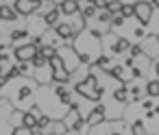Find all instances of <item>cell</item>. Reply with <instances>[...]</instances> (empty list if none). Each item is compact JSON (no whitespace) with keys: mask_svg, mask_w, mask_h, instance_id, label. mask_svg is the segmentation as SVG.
<instances>
[{"mask_svg":"<svg viewBox=\"0 0 159 135\" xmlns=\"http://www.w3.org/2000/svg\"><path fill=\"white\" fill-rule=\"evenodd\" d=\"M131 76H135V79H139V76H142V68H137V65H133V70H131Z\"/></svg>","mask_w":159,"mask_h":135,"instance_id":"cell-31","label":"cell"},{"mask_svg":"<svg viewBox=\"0 0 159 135\" xmlns=\"http://www.w3.org/2000/svg\"><path fill=\"white\" fill-rule=\"evenodd\" d=\"M52 94H55V98H57L61 105H70V100H72V94H70V89L66 87V83H59Z\"/></svg>","mask_w":159,"mask_h":135,"instance_id":"cell-8","label":"cell"},{"mask_svg":"<svg viewBox=\"0 0 159 135\" xmlns=\"http://www.w3.org/2000/svg\"><path fill=\"white\" fill-rule=\"evenodd\" d=\"M96 72H98V68L92 65L87 79L81 81V83H76V87H74V89H76L81 96H85L87 100H100V96H102V92H105V87H100V85L96 83Z\"/></svg>","mask_w":159,"mask_h":135,"instance_id":"cell-1","label":"cell"},{"mask_svg":"<svg viewBox=\"0 0 159 135\" xmlns=\"http://www.w3.org/2000/svg\"><path fill=\"white\" fill-rule=\"evenodd\" d=\"M146 94L152 98V96H159V81H148L146 85Z\"/></svg>","mask_w":159,"mask_h":135,"instance_id":"cell-20","label":"cell"},{"mask_svg":"<svg viewBox=\"0 0 159 135\" xmlns=\"http://www.w3.org/2000/svg\"><path fill=\"white\" fill-rule=\"evenodd\" d=\"M155 72H157V74H159V61H157V63H155Z\"/></svg>","mask_w":159,"mask_h":135,"instance_id":"cell-32","label":"cell"},{"mask_svg":"<svg viewBox=\"0 0 159 135\" xmlns=\"http://www.w3.org/2000/svg\"><path fill=\"white\" fill-rule=\"evenodd\" d=\"M72 79V72L68 70V68H55L52 70V81H57V83H68Z\"/></svg>","mask_w":159,"mask_h":135,"instance_id":"cell-10","label":"cell"},{"mask_svg":"<svg viewBox=\"0 0 159 135\" xmlns=\"http://www.w3.org/2000/svg\"><path fill=\"white\" fill-rule=\"evenodd\" d=\"M18 70H20V76H33V70H31V61H20Z\"/></svg>","mask_w":159,"mask_h":135,"instance_id":"cell-18","label":"cell"},{"mask_svg":"<svg viewBox=\"0 0 159 135\" xmlns=\"http://www.w3.org/2000/svg\"><path fill=\"white\" fill-rule=\"evenodd\" d=\"M107 2L109 0H94V7L96 9H107Z\"/></svg>","mask_w":159,"mask_h":135,"instance_id":"cell-30","label":"cell"},{"mask_svg":"<svg viewBox=\"0 0 159 135\" xmlns=\"http://www.w3.org/2000/svg\"><path fill=\"white\" fill-rule=\"evenodd\" d=\"M22 124L24 126H29V128H35L37 126V111H24L22 113Z\"/></svg>","mask_w":159,"mask_h":135,"instance_id":"cell-12","label":"cell"},{"mask_svg":"<svg viewBox=\"0 0 159 135\" xmlns=\"http://www.w3.org/2000/svg\"><path fill=\"white\" fill-rule=\"evenodd\" d=\"M107 74L113 76V79H118V81H126V76H124V68H122V65H113V68H109Z\"/></svg>","mask_w":159,"mask_h":135,"instance_id":"cell-15","label":"cell"},{"mask_svg":"<svg viewBox=\"0 0 159 135\" xmlns=\"http://www.w3.org/2000/svg\"><path fill=\"white\" fill-rule=\"evenodd\" d=\"M142 52H144V50H142V46H129V55H131L133 59H135V57H139Z\"/></svg>","mask_w":159,"mask_h":135,"instance_id":"cell-29","label":"cell"},{"mask_svg":"<svg viewBox=\"0 0 159 135\" xmlns=\"http://www.w3.org/2000/svg\"><path fill=\"white\" fill-rule=\"evenodd\" d=\"M57 9H59L63 16H74V13L79 11V2H76V0H61Z\"/></svg>","mask_w":159,"mask_h":135,"instance_id":"cell-9","label":"cell"},{"mask_svg":"<svg viewBox=\"0 0 159 135\" xmlns=\"http://www.w3.org/2000/svg\"><path fill=\"white\" fill-rule=\"evenodd\" d=\"M111 18H113V16H111L107 9H100V13H98V22H109V24H111Z\"/></svg>","mask_w":159,"mask_h":135,"instance_id":"cell-27","label":"cell"},{"mask_svg":"<svg viewBox=\"0 0 159 135\" xmlns=\"http://www.w3.org/2000/svg\"><path fill=\"white\" fill-rule=\"evenodd\" d=\"M96 11H98V9H96L94 5H89V7H85V9H83V13H81V16H83V20H89V18H94V16H96Z\"/></svg>","mask_w":159,"mask_h":135,"instance_id":"cell-25","label":"cell"},{"mask_svg":"<svg viewBox=\"0 0 159 135\" xmlns=\"http://www.w3.org/2000/svg\"><path fill=\"white\" fill-rule=\"evenodd\" d=\"M31 65H33V68H44V65H48V57H44V55L37 50V55L31 59Z\"/></svg>","mask_w":159,"mask_h":135,"instance_id":"cell-16","label":"cell"},{"mask_svg":"<svg viewBox=\"0 0 159 135\" xmlns=\"http://www.w3.org/2000/svg\"><path fill=\"white\" fill-rule=\"evenodd\" d=\"M37 50H39L44 57H48V59H50L52 55H57V48H55V46H50V44H46V46H42V48H37Z\"/></svg>","mask_w":159,"mask_h":135,"instance_id":"cell-24","label":"cell"},{"mask_svg":"<svg viewBox=\"0 0 159 135\" xmlns=\"http://www.w3.org/2000/svg\"><path fill=\"white\" fill-rule=\"evenodd\" d=\"M152 109H155V113H159V105H157V107H152Z\"/></svg>","mask_w":159,"mask_h":135,"instance_id":"cell-33","label":"cell"},{"mask_svg":"<svg viewBox=\"0 0 159 135\" xmlns=\"http://www.w3.org/2000/svg\"><path fill=\"white\" fill-rule=\"evenodd\" d=\"M135 18L139 20L142 26H146L150 22V18H152V5L150 2H137L135 5Z\"/></svg>","mask_w":159,"mask_h":135,"instance_id":"cell-3","label":"cell"},{"mask_svg":"<svg viewBox=\"0 0 159 135\" xmlns=\"http://www.w3.org/2000/svg\"><path fill=\"white\" fill-rule=\"evenodd\" d=\"M13 55L18 57V61H31V59L37 55V46H33V44H29V46H20V48L13 50Z\"/></svg>","mask_w":159,"mask_h":135,"instance_id":"cell-6","label":"cell"},{"mask_svg":"<svg viewBox=\"0 0 159 135\" xmlns=\"http://www.w3.org/2000/svg\"><path fill=\"white\" fill-rule=\"evenodd\" d=\"M144 87L142 85H133V87H129V96H133V100H139L142 96H144Z\"/></svg>","mask_w":159,"mask_h":135,"instance_id":"cell-19","label":"cell"},{"mask_svg":"<svg viewBox=\"0 0 159 135\" xmlns=\"http://www.w3.org/2000/svg\"><path fill=\"white\" fill-rule=\"evenodd\" d=\"M131 133H137V135H142V133H146V128H144V124H142V122L137 120V122H135V124L131 126Z\"/></svg>","mask_w":159,"mask_h":135,"instance_id":"cell-28","label":"cell"},{"mask_svg":"<svg viewBox=\"0 0 159 135\" xmlns=\"http://www.w3.org/2000/svg\"><path fill=\"white\" fill-rule=\"evenodd\" d=\"M59 55H61V59H63V65H66L70 72H74V70H76V65H81L79 55H76L72 48H63V50H59Z\"/></svg>","mask_w":159,"mask_h":135,"instance_id":"cell-4","label":"cell"},{"mask_svg":"<svg viewBox=\"0 0 159 135\" xmlns=\"http://www.w3.org/2000/svg\"><path fill=\"white\" fill-rule=\"evenodd\" d=\"M120 13H122V18H133V16H135V5H126V2H122Z\"/></svg>","mask_w":159,"mask_h":135,"instance_id":"cell-21","label":"cell"},{"mask_svg":"<svg viewBox=\"0 0 159 135\" xmlns=\"http://www.w3.org/2000/svg\"><path fill=\"white\" fill-rule=\"evenodd\" d=\"M94 65H96L98 70H105V72H107V70H109V57H105V55L98 57V59L94 61Z\"/></svg>","mask_w":159,"mask_h":135,"instance_id":"cell-23","label":"cell"},{"mask_svg":"<svg viewBox=\"0 0 159 135\" xmlns=\"http://www.w3.org/2000/svg\"><path fill=\"white\" fill-rule=\"evenodd\" d=\"M129 98H131V96H129V87H124V85L113 92V100H116V102H126Z\"/></svg>","mask_w":159,"mask_h":135,"instance_id":"cell-14","label":"cell"},{"mask_svg":"<svg viewBox=\"0 0 159 135\" xmlns=\"http://www.w3.org/2000/svg\"><path fill=\"white\" fill-rule=\"evenodd\" d=\"M105 115H107V107H105V105H96V107L92 109V113L87 115L85 124H87V126H98L100 122H105Z\"/></svg>","mask_w":159,"mask_h":135,"instance_id":"cell-5","label":"cell"},{"mask_svg":"<svg viewBox=\"0 0 159 135\" xmlns=\"http://www.w3.org/2000/svg\"><path fill=\"white\" fill-rule=\"evenodd\" d=\"M59 13H61L59 9H50L48 13H44L42 18H44V22H46V26H55V24H57V20H59Z\"/></svg>","mask_w":159,"mask_h":135,"instance_id":"cell-13","label":"cell"},{"mask_svg":"<svg viewBox=\"0 0 159 135\" xmlns=\"http://www.w3.org/2000/svg\"><path fill=\"white\" fill-rule=\"evenodd\" d=\"M55 35L57 37H63V39H74V26L70 22H57Z\"/></svg>","mask_w":159,"mask_h":135,"instance_id":"cell-7","label":"cell"},{"mask_svg":"<svg viewBox=\"0 0 159 135\" xmlns=\"http://www.w3.org/2000/svg\"><path fill=\"white\" fill-rule=\"evenodd\" d=\"M39 0H13V9L20 16H33L39 11Z\"/></svg>","mask_w":159,"mask_h":135,"instance_id":"cell-2","label":"cell"},{"mask_svg":"<svg viewBox=\"0 0 159 135\" xmlns=\"http://www.w3.org/2000/svg\"><path fill=\"white\" fill-rule=\"evenodd\" d=\"M18 16H20V13H18L16 9H11L9 5H5L2 9H0V20H2V22H16Z\"/></svg>","mask_w":159,"mask_h":135,"instance_id":"cell-11","label":"cell"},{"mask_svg":"<svg viewBox=\"0 0 159 135\" xmlns=\"http://www.w3.org/2000/svg\"><path fill=\"white\" fill-rule=\"evenodd\" d=\"M9 37H11V42H16V39H24V37H29V31H22V29H20V31H11Z\"/></svg>","mask_w":159,"mask_h":135,"instance_id":"cell-26","label":"cell"},{"mask_svg":"<svg viewBox=\"0 0 159 135\" xmlns=\"http://www.w3.org/2000/svg\"><path fill=\"white\" fill-rule=\"evenodd\" d=\"M120 9H122V0H109V2H107V11L111 16L120 13Z\"/></svg>","mask_w":159,"mask_h":135,"instance_id":"cell-17","label":"cell"},{"mask_svg":"<svg viewBox=\"0 0 159 135\" xmlns=\"http://www.w3.org/2000/svg\"><path fill=\"white\" fill-rule=\"evenodd\" d=\"M50 122H52V118H50V115H39V118H37V126H39V128H42L44 133L48 131Z\"/></svg>","mask_w":159,"mask_h":135,"instance_id":"cell-22","label":"cell"}]
</instances>
